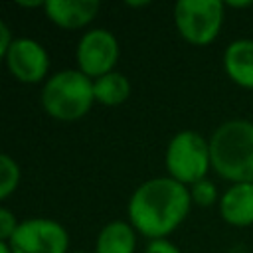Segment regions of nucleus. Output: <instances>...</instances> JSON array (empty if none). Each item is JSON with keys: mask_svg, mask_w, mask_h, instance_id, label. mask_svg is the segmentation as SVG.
Masks as SVG:
<instances>
[{"mask_svg": "<svg viewBox=\"0 0 253 253\" xmlns=\"http://www.w3.org/2000/svg\"><path fill=\"white\" fill-rule=\"evenodd\" d=\"M190 190L170 176H160L140 184L128 200L130 225L144 237L164 239L190 211Z\"/></svg>", "mask_w": 253, "mask_h": 253, "instance_id": "nucleus-1", "label": "nucleus"}, {"mask_svg": "<svg viewBox=\"0 0 253 253\" xmlns=\"http://www.w3.org/2000/svg\"><path fill=\"white\" fill-rule=\"evenodd\" d=\"M210 142L211 168L233 184H253V123L233 119L219 125Z\"/></svg>", "mask_w": 253, "mask_h": 253, "instance_id": "nucleus-2", "label": "nucleus"}, {"mask_svg": "<svg viewBox=\"0 0 253 253\" xmlns=\"http://www.w3.org/2000/svg\"><path fill=\"white\" fill-rule=\"evenodd\" d=\"M93 101V79L79 69H65L51 75L42 89V107L57 121L81 119L89 113Z\"/></svg>", "mask_w": 253, "mask_h": 253, "instance_id": "nucleus-3", "label": "nucleus"}, {"mask_svg": "<svg viewBox=\"0 0 253 253\" xmlns=\"http://www.w3.org/2000/svg\"><path fill=\"white\" fill-rule=\"evenodd\" d=\"M164 162L170 178L184 186H192L204 180L211 166L210 142L194 130H182L170 138Z\"/></svg>", "mask_w": 253, "mask_h": 253, "instance_id": "nucleus-4", "label": "nucleus"}, {"mask_svg": "<svg viewBox=\"0 0 253 253\" xmlns=\"http://www.w3.org/2000/svg\"><path fill=\"white\" fill-rule=\"evenodd\" d=\"M174 22L180 36L192 45L211 43L223 24V2L180 0L174 6Z\"/></svg>", "mask_w": 253, "mask_h": 253, "instance_id": "nucleus-5", "label": "nucleus"}, {"mask_svg": "<svg viewBox=\"0 0 253 253\" xmlns=\"http://www.w3.org/2000/svg\"><path fill=\"white\" fill-rule=\"evenodd\" d=\"M8 245L12 253H67L69 235L55 219L32 217L20 221Z\"/></svg>", "mask_w": 253, "mask_h": 253, "instance_id": "nucleus-6", "label": "nucleus"}, {"mask_svg": "<svg viewBox=\"0 0 253 253\" xmlns=\"http://www.w3.org/2000/svg\"><path fill=\"white\" fill-rule=\"evenodd\" d=\"M75 59L81 73H85L89 79H99L113 71L119 59V42L105 28L89 30L77 43Z\"/></svg>", "mask_w": 253, "mask_h": 253, "instance_id": "nucleus-7", "label": "nucleus"}, {"mask_svg": "<svg viewBox=\"0 0 253 253\" xmlns=\"http://www.w3.org/2000/svg\"><path fill=\"white\" fill-rule=\"evenodd\" d=\"M8 71L20 83H40L49 69V55L42 43L30 38H18L4 55Z\"/></svg>", "mask_w": 253, "mask_h": 253, "instance_id": "nucleus-8", "label": "nucleus"}, {"mask_svg": "<svg viewBox=\"0 0 253 253\" xmlns=\"http://www.w3.org/2000/svg\"><path fill=\"white\" fill-rule=\"evenodd\" d=\"M45 16L63 30L87 26L99 12L97 0H45Z\"/></svg>", "mask_w": 253, "mask_h": 253, "instance_id": "nucleus-9", "label": "nucleus"}, {"mask_svg": "<svg viewBox=\"0 0 253 253\" xmlns=\"http://www.w3.org/2000/svg\"><path fill=\"white\" fill-rule=\"evenodd\" d=\"M221 217L235 227L253 225V184H233L219 200Z\"/></svg>", "mask_w": 253, "mask_h": 253, "instance_id": "nucleus-10", "label": "nucleus"}, {"mask_svg": "<svg viewBox=\"0 0 253 253\" xmlns=\"http://www.w3.org/2000/svg\"><path fill=\"white\" fill-rule=\"evenodd\" d=\"M223 67L233 83L253 89V40L231 42L223 53Z\"/></svg>", "mask_w": 253, "mask_h": 253, "instance_id": "nucleus-11", "label": "nucleus"}, {"mask_svg": "<svg viewBox=\"0 0 253 253\" xmlns=\"http://www.w3.org/2000/svg\"><path fill=\"white\" fill-rule=\"evenodd\" d=\"M134 247H136L134 227L126 221L115 219L99 231L95 253H134Z\"/></svg>", "mask_w": 253, "mask_h": 253, "instance_id": "nucleus-12", "label": "nucleus"}, {"mask_svg": "<svg viewBox=\"0 0 253 253\" xmlns=\"http://www.w3.org/2000/svg\"><path fill=\"white\" fill-rule=\"evenodd\" d=\"M93 95H95V101H99L101 105L117 107L128 99L130 83L123 73L111 71L99 79H93Z\"/></svg>", "mask_w": 253, "mask_h": 253, "instance_id": "nucleus-13", "label": "nucleus"}, {"mask_svg": "<svg viewBox=\"0 0 253 253\" xmlns=\"http://www.w3.org/2000/svg\"><path fill=\"white\" fill-rule=\"evenodd\" d=\"M20 182V166L10 154H0V198L6 200L16 192Z\"/></svg>", "mask_w": 253, "mask_h": 253, "instance_id": "nucleus-14", "label": "nucleus"}, {"mask_svg": "<svg viewBox=\"0 0 253 253\" xmlns=\"http://www.w3.org/2000/svg\"><path fill=\"white\" fill-rule=\"evenodd\" d=\"M190 198L196 206H202V208H210L217 202V188L213 182H210L208 178L196 182L190 186Z\"/></svg>", "mask_w": 253, "mask_h": 253, "instance_id": "nucleus-15", "label": "nucleus"}, {"mask_svg": "<svg viewBox=\"0 0 253 253\" xmlns=\"http://www.w3.org/2000/svg\"><path fill=\"white\" fill-rule=\"evenodd\" d=\"M18 225L20 223L16 221V215L10 210L2 208L0 210V241H8L14 235V231L18 229Z\"/></svg>", "mask_w": 253, "mask_h": 253, "instance_id": "nucleus-16", "label": "nucleus"}, {"mask_svg": "<svg viewBox=\"0 0 253 253\" xmlns=\"http://www.w3.org/2000/svg\"><path fill=\"white\" fill-rule=\"evenodd\" d=\"M144 253H180V249L168 239H152Z\"/></svg>", "mask_w": 253, "mask_h": 253, "instance_id": "nucleus-17", "label": "nucleus"}, {"mask_svg": "<svg viewBox=\"0 0 253 253\" xmlns=\"http://www.w3.org/2000/svg\"><path fill=\"white\" fill-rule=\"evenodd\" d=\"M14 43L12 40V34H10V28L6 26V22H0V55L4 57L10 49V45Z\"/></svg>", "mask_w": 253, "mask_h": 253, "instance_id": "nucleus-18", "label": "nucleus"}, {"mask_svg": "<svg viewBox=\"0 0 253 253\" xmlns=\"http://www.w3.org/2000/svg\"><path fill=\"white\" fill-rule=\"evenodd\" d=\"M227 4H229L231 8H247V6H251L253 2H249V0H245V2H233V0H231V2H227Z\"/></svg>", "mask_w": 253, "mask_h": 253, "instance_id": "nucleus-19", "label": "nucleus"}, {"mask_svg": "<svg viewBox=\"0 0 253 253\" xmlns=\"http://www.w3.org/2000/svg\"><path fill=\"white\" fill-rule=\"evenodd\" d=\"M0 253H12V249H10L8 241H0Z\"/></svg>", "mask_w": 253, "mask_h": 253, "instance_id": "nucleus-20", "label": "nucleus"}, {"mask_svg": "<svg viewBox=\"0 0 253 253\" xmlns=\"http://www.w3.org/2000/svg\"><path fill=\"white\" fill-rule=\"evenodd\" d=\"M126 6H134V8H140V6H148V2H126Z\"/></svg>", "mask_w": 253, "mask_h": 253, "instance_id": "nucleus-21", "label": "nucleus"}, {"mask_svg": "<svg viewBox=\"0 0 253 253\" xmlns=\"http://www.w3.org/2000/svg\"><path fill=\"white\" fill-rule=\"evenodd\" d=\"M75 253H89V251H75Z\"/></svg>", "mask_w": 253, "mask_h": 253, "instance_id": "nucleus-22", "label": "nucleus"}]
</instances>
